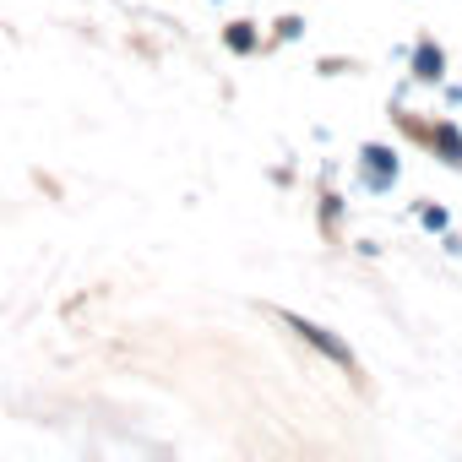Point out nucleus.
Listing matches in <instances>:
<instances>
[{
    "label": "nucleus",
    "instance_id": "f257e3e1",
    "mask_svg": "<svg viewBox=\"0 0 462 462\" xmlns=\"http://www.w3.org/2000/svg\"><path fill=\"white\" fill-rule=\"evenodd\" d=\"M273 321H283V327H289L300 343H310L327 365H337V370H348V375L359 381V354H354L332 327H321V321H310V316H300V310H283V305H273Z\"/></svg>",
    "mask_w": 462,
    "mask_h": 462
},
{
    "label": "nucleus",
    "instance_id": "f03ea898",
    "mask_svg": "<svg viewBox=\"0 0 462 462\" xmlns=\"http://www.w3.org/2000/svg\"><path fill=\"white\" fill-rule=\"evenodd\" d=\"M359 163H365V185H370V190H392V180H397V152H392V147L365 142V147H359Z\"/></svg>",
    "mask_w": 462,
    "mask_h": 462
},
{
    "label": "nucleus",
    "instance_id": "7ed1b4c3",
    "mask_svg": "<svg viewBox=\"0 0 462 462\" xmlns=\"http://www.w3.org/2000/svg\"><path fill=\"white\" fill-rule=\"evenodd\" d=\"M413 77H419V82H440V77H446V55H440L435 39H419V50H413Z\"/></svg>",
    "mask_w": 462,
    "mask_h": 462
},
{
    "label": "nucleus",
    "instance_id": "20e7f679",
    "mask_svg": "<svg viewBox=\"0 0 462 462\" xmlns=\"http://www.w3.org/2000/svg\"><path fill=\"white\" fill-rule=\"evenodd\" d=\"M223 50H228V55H256V50H262L256 23H245V17H240V23H228V28H223Z\"/></svg>",
    "mask_w": 462,
    "mask_h": 462
},
{
    "label": "nucleus",
    "instance_id": "39448f33",
    "mask_svg": "<svg viewBox=\"0 0 462 462\" xmlns=\"http://www.w3.org/2000/svg\"><path fill=\"white\" fill-rule=\"evenodd\" d=\"M419 223H424V228H446V212H440V207H419Z\"/></svg>",
    "mask_w": 462,
    "mask_h": 462
},
{
    "label": "nucleus",
    "instance_id": "423d86ee",
    "mask_svg": "<svg viewBox=\"0 0 462 462\" xmlns=\"http://www.w3.org/2000/svg\"><path fill=\"white\" fill-rule=\"evenodd\" d=\"M300 28H305L300 17H283V23H278V39H300Z\"/></svg>",
    "mask_w": 462,
    "mask_h": 462
}]
</instances>
